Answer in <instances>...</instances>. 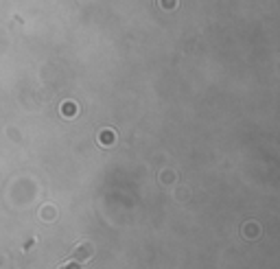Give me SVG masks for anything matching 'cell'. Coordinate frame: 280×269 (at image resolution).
<instances>
[{
	"mask_svg": "<svg viewBox=\"0 0 280 269\" xmlns=\"http://www.w3.org/2000/svg\"><path fill=\"white\" fill-rule=\"evenodd\" d=\"M64 269H79V267H77V265H74V267H64Z\"/></svg>",
	"mask_w": 280,
	"mask_h": 269,
	"instance_id": "6da1fadb",
	"label": "cell"
}]
</instances>
